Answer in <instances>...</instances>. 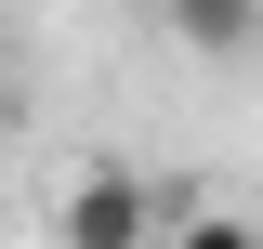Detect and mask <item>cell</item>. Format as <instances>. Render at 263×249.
Listing matches in <instances>:
<instances>
[{"label": "cell", "instance_id": "6da1fadb", "mask_svg": "<svg viewBox=\"0 0 263 249\" xmlns=\"http://www.w3.org/2000/svg\"><path fill=\"white\" fill-rule=\"evenodd\" d=\"M53 236H66V249H145V236H158V184H145V171H119V157H92V171L66 184Z\"/></svg>", "mask_w": 263, "mask_h": 249}, {"label": "cell", "instance_id": "7a4b0ae2", "mask_svg": "<svg viewBox=\"0 0 263 249\" xmlns=\"http://www.w3.org/2000/svg\"><path fill=\"white\" fill-rule=\"evenodd\" d=\"M158 13H171V39H184V53H211V66L263 53V0H158Z\"/></svg>", "mask_w": 263, "mask_h": 249}, {"label": "cell", "instance_id": "3957f363", "mask_svg": "<svg viewBox=\"0 0 263 249\" xmlns=\"http://www.w3.org/2000/svg\"><path fill=\"white\" fill-rule=\"evenodd\" d=\"M158 236H171V249H263L237 210H184V197H158Z\"/></svg>", "mask_w": 263, "mask_h": 249}]
</instances>
